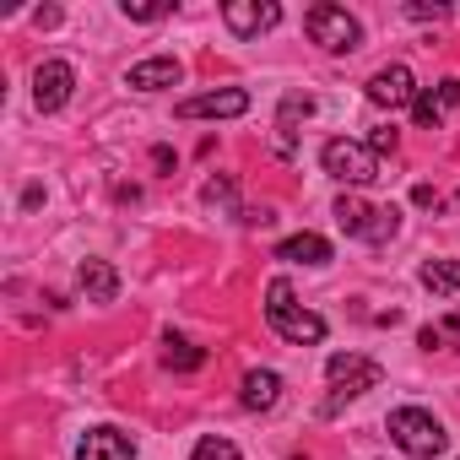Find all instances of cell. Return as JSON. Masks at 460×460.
Instances as JSON below:
<instances>
[{"label":"cell","instance_id":"obj_1","mask_svg":"<svg viewBox=\"0 0 460 460\" xmlns=\"http://www.w3.org/2000/svg\"><path fill=\"white\" fill-rule=\"evenodd\" d=\"M266 320H271V331H277L282 341H293V347L325 341V320L309 314L304 304H293V282H282V277L266 288Z\"/></svg>","mask_w":460,"mask_h":460},{"label":"cell","instance_id":"obj_2","mask_svg":"<svg viewBox=\"0 0 460 460\" xmlns=\"http://www.w3.org/2000/svg\"><path fill=\"white\" fill-rule=\"evenodd\" d=\"M385 428H390L395 449H406L411 460H433V455L449 444V433L438 428V417H433V411H422V406H401V411H390V417H385Z\"/></svg>","mask_w":460,"mask_h":460},{"label":"cell","instance_id":"obj_3","mask_svg":"<svg viewBox=\"0 0 460 460\" xmlns=\"http://www.w3.org/2000/svg\"><path fill=\"white\" fill-rule=\"evenodd\" d=\"M336 222H341V234L363 239V244H385L395 239V227H401V211L395 206H368L358 195H341L336 200Z\"/></svg>","mask_w":460,"mask_h":460},{"label":"cell","instance_id":"obj_4","mask_svg":"<svg viewBox=\"0 0 460 460\" xmlns=\"http://www.w3.org/2000/svg\"><path fill=\"white\" fill-rule=\"evenodd\" d=\"M304 33L320 49H331V55H347V49L363 44V28H358V17H347V6H309L304 12Z\"/></svg>","mask_w":460,"mask_h":460},{"label":"cell","instance_id":"obj_5","mask_svg":"<svg viewBox=\"0 0 460 460\" xmlns=\"http://www.w3.org/2000/svg\"><path fill=\"white\" fill-rule=\"evenodd\" d=\"M320 163H325V173L341 179V184H374V179H379V152L363 146V141H325V146H320Z\"/></svg>","mask_w":460,"mask_h":460},{"label":"cell","instance_id":"obj_6","mask_svg":"<svg viewBox=\"0 0 460 460\" xmlns=\"http://www.w3.org/2000/svg\"><path fill=\"white\" fill-rule=\"evenodd\" d=\"M325 374H331V385H336V395L325 401V417H331L341 401H352V395H363V390H374V385L385 379V368H379L374 358H358V352H336V358L325 363Z\"/></svg>","mask_w":460,"mask_h":460},{"label":"cell","instance_id":"obj_7","mask_svg":"<svg viewBox=\"0 0 460 460\" xmlns=\"http://www.w3.org/2000/svg\"><path fill=\"white\" fill-rule=\"evenodd\" d=\"M222 22H227L234 39H261V33H271L282 22V6H277V0H227Z\"/></svg>","mask_w":460,"mask_h":460},{"label":"cell","instance_id":"obj_8","mask_svg":"<svg viewBox=\"0 0 460 460\" xmlns=\"http://www.w3.org/2000/svg\"><path fill=\"white\" fill-rule=\"evenodd\" d=\"M71 87H76V71H71L66 60H44V66L33 71V103H39L44 114L66 109V103H71Z\"/></svg>","mask_w":460,"mask_h":460},{"label":"cell","instance_id":"obj_9","mask_svg":"<svg viewBox=\"0 0 460 460\" xmlns=\"http://www.w3.org/2000/svg\"><path fill=\"white\" fill-rule=\"evenodd\" d=\"M244 109H250V93H239V87H222V93L184 98V103H179V119H239Z\"/></svg>","mask_w":460,"mask_h":460},{"label":"cell","instance_id":"obj_10","mask_svg":"<svg viewBox=\"0 0 460 460\" xmlns=\"http://www.w3.org/2000/svg\"><path fill=\"white\" fill-rule=\"evenodd\" d=\"M368 98L379 109H406V103H417V82H411L406 66H385V71L368 76Z\"/></svg>","mask_w":460,"mask_h":460},{"label":"cell","instance_id":"obj_11","mask_svg":"<svg viewBox=\"0 0 460 460\" xmlns=\"http://www.w3.org/2000/svg\"><path fill=\"white\" fill-rule=\"evenodd\" d=\"M449 109H460V82H455V76H449V82H438V87H428V93H417L411 119H417V130H438Z\"/></svg>","mask_w":460,"mask_h":460},{"label":"cell","instance_id":"obj_12","mask_svg":"<svg viewBox=\"0 0 460 460\" xmlns=\"http://www.w3.org/2000/svg\"><path fill=\"white\" fill-rule=\"evenodd\" d=\"M76 460H136V444L114 428H93L82 444H76Z\"/></svg>","mask_w":460,"mask_h":460},{"label":"cell","instance_id":"obj_13","mask_svg":"<svg viewBox=\"0 0 460 460\" xmlns=\"http://www.w3.org/2000/svg\"><path fill=\"white\" fill-rule=\"evenodd\" d=\"M179 76H184V66H179L173 55H157V60H141V66H130V87H136V93L179 87Z\"/></svg>","mask_w":460,"mask_h":460},{"label":"cell","instance_id":"obj_14","mask_svg":"<svg viewBox=\"0 0 460 460\" xmlns=\"http://www.w3.org/2000/svg\"><path fill=\"white\" fill-rule=\"evenodd\" d=\"M82 293H87V304H114V293H119V277H114V266H103V261H82Z\"/></svg>","mask_w":460,"mask_h":460},{"label":"cell","instance_id":"obj_15","mask_svg":"<svg viewBox=\"0 0 460 460\" xmlns=\"http://www.w3.org/2000/svg\"><path fill=\"white\" fill-rule=\"evenodd\" d=\"M277 261H304V266H325L331 261V244L320 234H293L277 244Z\"/></svg>","mask_w":460,"mask_h":460},{"label":"cell","instance_id":"obj_16","mask_svg":"<svg viewBox=\"0 0 460 460\" xmlns=\"http://www.w3.org/2000/svg\"><path fill=\"white\" fill-rule=\"evenodd\" d=\"M277 401H282V379H277L271 368L244 374V406H250V411H271Z\"/></svg>","mask_w":460,"mask_h":460},{"label":"cell","instance_id":"obj_17","mask_svg":"<svg viewBox=\"0 0 460 460\" xmlns=\"http://www.w3.org/2000/svg\"><path fill=\"white\" fill-rule=\"evenodd\" d=\"M417 277H422V288L438 293V298H455V293H460V266H455V261H428Z\"/></svg>","mask_w":460,"mask_h":460},{"label":"cell","instance_id":"obj_18","mask_svg":"<svg viewBox=\"0 0 460 460\" xmlns=\"http://www.w3.org/2000/svg\"><path fill=\"white\" fill-rule=\"evenodd\" d=\"M417 341L433 352V347H460V320H438V325H422Z\"/></svg>","mask_w":460,"mask_h":460},{"label":"cell","instance_id":"obj_19","mask_svg":"<svg viewBox=\"0 0 460 460\" xmlns=\"http://www.w3.org/2000/svg\"><path fill=\"white\" fill-rule=\"evenodd\" d=\"M163 363H168V368H179V374H190V368H200V363H206V352H200V347H190V341H168Z\"/></svg>","mask_w":460,"mask_h":460},{"label":"cell","instance_id":"obj_20","mask_svg":"<svg viewBox=\"0 0 460 460\" xmlns=\"http://www.w3.org/2000/svg\"><path fill=\"white\" fill-rule=\"evenodd\" d=\"M195 460H239V444H227V438H217V433H211V438H200V444H195Z\"/></svg>","mask_w":460,"mask_h":460},{"label":"cell","instance_id":"obj_21","mask_svg":"<svg viewBox=\"0 0 460 460\" xmlns=\"http://www.w3.org/2000/svg\"><path fill=\"white\" fill-rule=\"evenodd\" d=\"M125 17L130 22H163V17H173V6H130L125 0Z\"/></svg>","mask_w":460,"mask_h":460},{"label":"cell","instance_id":"obj_22","mask_svg":"<svg viewBox=\"0 0 460 460\" xmlns=\"http://www.w3.org/2000/svg\"><path fill=\"white\" fill-rule=\"evenodd\" d=\"M206 206H234V179H211L206 184Z\"/></svg>","mask_w":460,"mask_h":460},{"label":"cell","instance_id":"obj_23","mask_svg":"<svg viewBox=\"0 0 460 460\" xmlns=\"http://www.w3.org/2000/svg\"><path fill=\"white\" fill-rule=\"evenodd\" d=\"M368 146H374V152H395V130H374Z\"/></svg>","mask_w":460,"mask_h":460},{"label":"cell","instance_id":"obj_24","mask_svg":"<svg viewBox=\"0 0 460 460\" xmlns=\"http://www.w3.org/2000/svg\"><path fill=\"white\" fill-rule=\"evenodd\" d=\"M411 200H417V206H438V195H433V184H417V190H411Z\"/></svg>","mask_w":460,"mask_h":460},{"label":"cell","instance_id":"obj_25","mask_svg":"<svg viewBox=\"0 0 460 460\" xmlns=\"http://www.w3.org/2000/svg\"><path fill=\"white\" fill-rule=\"evenodd\" d=\"M33 22H39V28H55V22H60V12H55V6H44V12H33Z\"/></svg>","mask_w":460,"mask_h":460}]
</instances>
